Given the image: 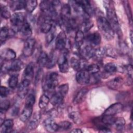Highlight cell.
<instances>
[{
    "instance_id": "1",
    "label": "cell",
    "mask_w": 133,
    "mask_h": 133,
    "mask_svg": "<svg viewBox=\"0 0 133 133\" xmlns=\"http://www.w3.org/2000/svg\"><path fill=\"white\" fill-rule=\"evenodd\" d=\"M103 3V6L106 11L108 21L110 23L114 32H116L119 37H121L122 32L113 2L111 1H104Z\"/></svg>"
},
{
    "instance_id": "2",
    "label": "cell",
    "mask_w": 133,
    "mask_h": 133,
    "mask_svg": "<svg viewBox=\"0 0 133 133\" xmlns=\"http://www.w3.org/2000/svg\"><path fill=\"white\" fill-rule=\"evenodd\" d=\"M97 26L100 33L107 40H111L114 36V32L107 19L100 16L97 21Z\"/></svg>"
},
{
    "instance_id": "3",
    "label": "cell",
    "mask_w": 133,
    "mask_h": 133,
    "mask_svg": "<svg viewBox=\"0 0 133 133\" xmlns=\"http://www.w3.org/2000/svg\"><path fill=\"white\" fill-rule=\"evenodd\" d=\"M58 84V75L55 72L48 73L43 81V89L46 92L53 91Z\"/></svg>"
},
{
    "instance_id": "4",
    "label": "cell",
    "mask_w": 133,
    "mask_h": 133,
    "mask_svg": "<svg viewBox=\"0 0 133 133\" xmlns=\"http://www.w3.org/2000/svg\"><path fill=\"white\" fill-rule=\"evenodd\" d=\"M24 67L23 62L19 59H15L10 64L3 63L1 65L2 73H6L9 72H16L22 70Z\"/></svg>"
},
{
    "instance_id": "5",
    "label": "cell",
    "mask_w": 133,
    "mask_h": 133,
    "mask_svg": "<svg viewBox=\"0 0 133 133\" xmlns=\"http://www.w3.org/2000/svg\"><path fill=\"white\" fill-rule=\"evenodd\" d=\"M10 19L11 25L16 28L17 31H18L21 26L26 21L25 14L21 12H15L11 15Z\"/></svg>"
},
{
    "instance_id": "6",
    "label": "cell",
    "mask_w": 133,
    "mask_h": 133,
    "mask_svg": "<svg viewBox=\"0 0 133 133\" xmlns=\"http://www.w3.org/2000/svg\"><path fill=\"white\" fill-rule=\"evenodd\" d=\"M67 55V51H63L59 55L58 57L57 62L58 63L59 71L61 73H66L68 72L69 69Z\"/></svg>"
},
{
    "instance_id": "7",
    "label": "cell",
    "mask_w": 133,
    "mask_h": 133,
    "mask_svg": "<svg viewBox=\"0 0 133 133\" xmlns=\"http://www.w3.org/2000/svg\"><path fill=\"white\" fill-rule=\"evenodd\" d=\"M36 41L34 38H30L25 41L22 54L24 56L29 57L32 56L34 52Z\"/></svg>"
},
{
    "instance_id": "8",
    "label": "cell",
    "mask_w": 133,
    "mask_h": 133,
    "mask_svg": "<svg viewBox=\"0 0 133 133\" xmlns=\"http://www.w3.org/2000/svg\"><path fill=\"white\" fill-rule=\"evenodd\" d=\"M70 64L71 67L75 71H78L82 70H86L87 65H86V60L84 59H78L76 57H72L70 59Z\"/></svg>"
},
{
    "instance_id": "9",
    "label": "cell",
    "mask_w": 133,
    "mask_h": 133,
    "mask_svg": "<svg viewBox=\"0 0 133 133\" xmlns=\"http://www.w3.org/2000/svg\"><path fill=\"white\" fill-rule=\"evenodd\" d=\"M76 80L79 84H87L90 82V75L86 70L78 71L76 74Z\"/></svg>"
},
{
    "instance_id": "10",
    "label": "cell",
    "mask_w": 133,
    "mask_h": 133,
    "mask_svg": "<svg viewBox=\"0 0 133 133\" xmlns=\"http://www.w3.org/2000/svg\"><path fill=\"white\" fill-rule=\"evenodd\" d=\"M79 49L80 55L86 60L91 58L95 56V49L89 45L82 46Z\"/></svg>"
},
{
    "instance_id": "11",
    "label": "cell",
    "mask_w": 133,
    "mask_h": 133,
    "mask_svg": "<svg viewBox=\"0 0 133 133\" xmlns=\"http://www.w3.org/2000/svg\"><path fill=\"white\" fill-rule=\"evenodd\" d=\"M124 109V105L120 102L113 103L110 105L104 112L103 115H114L121 113Z\"/></svg>"
},
{
    "instance_id": "12",
    "label": "cell",
    "mask_w": 133,
    "mask_h": 133,
    "mask_svg": "<svg viewBox=\"0 0 133 133\" xmlns=\"http://www.w3.org/2000/svg\"><path fill=\"white\" fill-rule=\"evenodd\" d=\"M30 83L31 81L28 79H23L20 84L17 91V95L20 99H24L27 95Z\"/></svg>"
},
{
    "instance_id": "13",
    "label": "cell",
    "mask_w": 133,
    "mask_h": 133,
    "mask_svg": "<svg viewBox=\"0 0 133 133\" xmlns=\"http://www.w3.org/2000/svg\"><path fill=\"white\" fill-rule=\"evenodd\" d=\"M33 104L25 102L24 107L20 116V119L22 122H26L32 115Z\"/></svg>"
},
{
    "instance_id": "14",
    "label": "cell",
    "mask_w": 133,
    "mask_h": 133,
    "mask_svg": "<svg viewBox=\"0 0 133 133\" xmlns=\"http://www.w3.org/2000/svg\"><path fill=\"white\" fill-rule=\"evenodd\" d=\"M41 119V114L39 112H35L30 119L27 124L26 128L29 130H33L38 126Z\"/></svg>"
},
{
    "instance_id": "15",
    "label": "cell",
    "mask_w": 133,
    "mask_h": 133,
    "mask_svg": "<svg viewBox=\"0 0 133 133\" xmlns=\"http://www.w3.org/2000/svg\"><path fill=\"white\" fill-rule=\"evenodd\" d=\"M67 39L66 35L63 31L60 32L56 37L55 41V47L57 50H63L66 45Z\"/></svg>"
},
{
    "instance_id": "16",
    "label": "cell",
    "mask_w": 133,
    "mask_h": 133,
    "mask_svg": "<svg viewBox=\"0 0 133 133\" xmlns=\"http://www.w3.org/2000/svg\"><path fill=\"white\" fill-rule=\"evenodd\" d=\"M44 128L49 132H54L59 129L58 124L56 123L52 117H48L43 123Z\"/></svg>"
},
{
    "instance_id": "17",
    "label": "cell",
    "mask_w": 133,
    "mask_h": 133,
    "mask_svg": "<svg viewBox=\"0 0 133 133\" xmlns=\"http://www.w3.org/2000/svg\"><path fill=\"white\" fill-rule=\"evenodd\" d=\"M18 32L20 33L22 37L26 40L30 38L32 33L31 24L26 20V21L19 29Z\"/></svg>"
},
{
    "instance_id": "18",
    "label": "cell",
    "mask_w": 133,
    "mask_h": 133,
    "mask_svg": "<svg viewBox=\"0 0 133 133\" xmlns=\"http://www.w3.org/2000/svg\"><path fill=\"white\" fill-rule=\"evenodd\" d=\"M86 41L88 45L92 47L99 45L101 41L100 34L98 32H94L90 33L86 36Z\"/></svg>"
},
{
    "instance_id": "19",
    "label": "cell",
    "mask_w": 133,
    "mask_h": 133,
    "mask_svg": "<svg viewBox=\"0 0 133 133\" xmlns=\"http://www.w3.org/2000/svg\"><path fill=\"white\" fill-rule=\"evenodd\" d=\"M1 60L4 61H12L15 60L16 55L14 50L9 48H4L1 51Z\"/></svg>"
},
{
    "instance_id": "20",
    "label": "cell",
    "mask_w": 133,
    "mask_h": 133,
    "mask_svg": "<svg viewBox=\"0 0 133 133\" xmlns=\"http://www.w3.org/2000/svg\"><path fill=\"white\" fill-rule=\"evenodd\" d=\"M123 83V78L122 76H117L108 81L107 83V86L111 89L117 90L122 86Z\"/></svg>"
},
{
    "instance_id": "21",
    "label": "cell",
    "mask_w": 133,
    "mask_h": 133,
    "mask_svg": "<svg viewBox=\"0 0 133 133\" xmlns=\"http://www.w3.org/2000/svg\"><path fill=\"white\" fill-rule=\"evenodd\" d=\"M44 18L43 19L40 25L41 31L45 34L49 32L53 26L52 20L50 18L44 15Z\"/></svg>"
},
{
    "instance_id": "22",
    "label": "cell",
    "mask_w": 133,
    "mask_h": 133,
    "mask_svg": "<svg viewBox=\"0 0 133 133\" xmlns=\"http://www.w3.org/2000/svg\"><path fill=\"white\" fill-rule=\"evenodd\" d=\"M88 92V89L86 88L81 89L75 95L73 99V103L74 104H78L82 103L85 99Z\"/></svg>"
},
{
    "instance_id": "23",
    "label": "cell",
    "mask_w": 133,
    "mask_h": 133,
    "mask_svg": "<svg viewBox=\"0 0 133 133\" xmlns=\"http://www.w3.org/2000/svg\"><path fill=\"white\" fill-rule=\"evenodd\" d=\"M34 74V64L31 62L25 67L23 74V79H28L31 81Z\"/></svg>"
},
{
    "instance_id": "24",
    "label": "cell",
    "mask_w": 133,
    "mask_h": 133,
    "mask_svg": "<svg viewBox=\"0 0 133 133\" xmlns=\"http://www.w3.org/2000/svg\"><path fill=\"white\" fill-rule=\"evenodd\" d=\"M14 126V122L11 119L4 121L1 125L0 132L2 133L10 132L11 131Z\"/></svg>"
},
{
    "instance_id": "25",
    "label": "cell",
    "mask_w": 133,
    "mask_h": 133,
    "mask_svg": "<svg viewBox=\"0 0 133 133\" xmlns=\"http://www.w3.org/2000/svg\"><path fill=\"white\" fill-rule=\"evenodd\" d=\"M64 97L58 91L55 92L52 94L50 102L51 104L54 106H59L61 105L63 101Z\"/></svg>"
},
{
    "instance_id": "26",
    "label": "cell",
    "mask_w": 133,
    "mask_h": 133,
    "mask_svg": "<svg viewBox=\"0 0 133 133\" xmlns=\"http://www.w3.org/2000/svg\"><path fill=\"white\" fill-rule=\"evenodd\" d=\"M85 14L88 16H92L94 14V9L88 1H79Z\"/></svg>"
},
{
    "instance_id": "27",
    "label": "cell",
    "mask_w": 133,
    "mask_h": 133,
    "mask_svg": "<svg viewBox=\"0 0 133 133\" xmlns=\"http://www.w3.org/2000/svg\"><path fill=\"white\" fill-rule=\"evenodd\" d=\"M25 1H12L10 2V7L13 11L21 10L25 8Z\"/></svg>"
},
{
    "instance_id": "28",
    "label": "cell",
    "mask_w": 133,
    "mask_h": 133,
    "mask_svg": "<svg viewBox=\"0 0 133 133\" xmlns=\"http://www.w3.org/2000/svg\"><path fill=\"white\" fill-rule=\"evenodd\" d=\"M84 39V33L81 30H78L75 36V45L77 48L79 49L83 45Z\"/></svg>"
},
{
    "instance_id": "29",
    "label": "cell",
    "mask_w": 133,
    "mask_h": 133,
    "mask_svg": "<svg viewBox=\"0 0 133 133\" xmlns=\"http://www.w3.org/2000/svg\"><path fill=\"white\" fill-rule=\"evenodd\" d=\"M14 30L11 31L9 28L6 26H4L1 28L0 32V41L1 43L5 42L6 40L12 34L11 32H14Z\"/></svg>"
},
{
    "instance_id": "30",
    "label": "cell",
    "mask_w": 133,
    "mask_h": 133,
    "mask_svg": "<svg viewBox=\"0 0 133 133\" xmlns=\"http://www.w3.org/2000/svg\"><path fill=\"white\" fill-rule=\"evenodd\" d=\"M58 57L55 51H51L50 55L48 56V61L46 66L48 69H51L53 68L55 65L56 63L57 62Z\"/></svg>"
},
{
    "instance_id": "31",
    "label": "cell",
    "mask_w": 133,
    "mask_h": 133,
    "mask_svg": "<svg viewBox=\"0 0 133 133\" xmlns=\"http://www.w3.org/2000/svg\"><path fill=\"white\" fill-rule=\"evenodd\" d=\"M48 59V56L45 51L40 53L37 60V63L39 67L46 66Z\"/></svg>"
},
{
    "instance_id": "32",
    "label": "cell",
    "mask_w": 133,
    "mask_h": 133,
    "mask_svg": "<svg viewBox=\"0 0 133 133\" xmlns=\"http://www.w3.org/2000/svg\"><path fill=\"white\" fill-rule=\"evenodd\" d=\"M116 117L114 115H103V116L101 118V121L103 124L107 126L113 125Z\"/></svg>"
},
{
    "instance_id": "33",
    "label": "cell",
    "mask_w": 133,
    "mask_h": 133,
    "mask_svg": "<svg viewBox=\"0 0 133 133\" xmlns=\"http://www.w3.org/2000/svg\"><path fill=\"white\" fill-rule=\"evenodd\" d=\"M69 118L75 123L79 124L82 122L81 115L78 111H72L69 114Z\"/></svg>"
},
{
    "instance_id": "34",
    "label": "cell",
    "mask_w": 133,
    "mask_h": 133,
    "mask_svg": "<svg viewBox=\"0 0 133 133\" xmlns=\"http://www.w3.org/2000/svg\"><path fill=\"white\" fill-rule=\"evenodd\" d=\"M37 5V2L35 0L25 1V9L28 13L32 12Z\"/></svg>"
},
{
    "instance_id": "35",
    "label": "cell",
    "mask_w": 133,
    "mask_h": 133,
    "mask_svg": "<svg viewBox=\"0 0 133 133\" xmlns=\"http://www.w3.org/2000/svg\"><path fill=\"white\" fill-rule=\"evenodd\" d=\"M115 129L118 131H122L124 130L125 125V120L123 117L116 118L115 122L113 124Z\"/></svg>"
},
{
    "instance_id": "36",
    "label": "cell",
    "mask_w": 133,
    "mask_h": 133,
    "mask_svg": "<svg viewBox=\"0 0 133 133\" xmlns=\"http://www.w3.org/2000/svg\"><path fill=\"white\" fill-rule=\"evenodd\" d=\"M94 25V23L92 21H90L88 19H85L81 25V30L82 32H88Z\"/></svg>"
},
{
    "instance_id": "37",
    "label": "cell",
    "mask_w": 133,
    "mask_h": 133,
    "mask_svg": "<svg viewBox=\"0 0 133 133\" xmlns=\"http://www.w3.org/2000/svg\"><path fill=\"white\" fill-rule=\"evenodd\" d=\"M49 101H50V99L47 95L45 94L42 95L41 96L39 100V102H38V106L39 108L43 109L46 108L48 105V103L49 102Z\"/></svg>"
},
{
    "instance_id": "38",
    "label": "cell",
    "mask_w": 133,
    "mask_h": 133,
    "mask_svg": "<svg viewBox=\"0 0 133 133\" xmlns=\"http://www.w3.org/2000/svg\"><path fill=\"white\" fill-rule=\"evenodd\" d=\"M56 31V29L55 26H52L50 31L46 34L45 41L47 44H50L54 39L55 37V33Z\"/></svg>"
},
{
    "instance_id": "39",
    "label": "cell",
    "mask_w": 133,
    "mask_h": 133,
    "mask_svg": "<svg viewBox=\"0 0 133 133\" xmlns=\"http://www.w3.org/2000/svg\"><path fill=\"white\" fill-rule=\"evenodd\" d=\"M86 70L90 74H96L100 71V67L97 64H91L88 65Z\"/></svg>"
},
{
    "instance_id": "40",
    "label": "cell",
    "mask_w": 133,
    "mask_h": 133,
    "mask_svg": "<svg viewBox=\"0 0 133 133\" xmlns=\"http://www.w3.org/2000/svg\"><path fill=\"white\" fill-rule=\"evenodd\" d=\"M104 47L105 49V56L113 58H116L117 57V51L113 47L110 46H108Z\"/></svg>"
},
{
    "instance_id": "41",
    "label": "cell",
    "mask_w": 133,
    "mask_h": 133,
    "mask_svg": "<svg viewBox=\"0 0 133 133\" xmlns=\"http://www.w3.org/2000/svg\"><path fill=\"white\" fill-rule=\"evenodd\" d=\"M18 82V76L17 74H12L8 80V86L11 88L16 87Z\"/></svg>"
},
{
    "instance_id": "42",
    "label": "cell",
    "mask_w": 133,
    "mask_h": 133,
    "mask_svg": "<svg viewBox=\"0 0 133 133\" xmlns=\"http://www.w3.org/2000/svg\"><path fill=\"white\" fill-rule=\"evenodd\" d=\"M104 70L107 73H113L117 71V66L114 63H108L104 65Z\"/></svg>"
},
{
    "instance_id": "43",
    "label": "cell",
    "mask_w": 133,
    "mask_h": 133,
    "mask_svg": "<svg viewBox=\"0 0 133 133\" xmlns=\"http://www.w3.org/2000/svg\"><path fill=\"white\" fill-rule=\"evenodd\" d=\"M124 5L125 6V9L126 10V12L127 14V15L128 17L129 21L130 22V23L131 24L132 23V14H131V10L130 6L129 5V3L127 1H123Z\"/></svg>"
},
{
    "instance_id": "44",
    "label": "cell",
    "mask_w": 133,
    "mask_h": 133,
    "mask_svg": "<svg viewBox=\"0 0 133 133\" xmlns=\"http://www.w3.org/2000/svg\"><path fill=\"white\" fill-rule=\"evenodd\" d=\"M58 124L59 129H61L64 130H68V129H70L72 126V124L71 122H70L69 121H66L61 122Z\"/></svg>"
},
{
    "instance_id": "45",
    "label": "cell",
    "mask_w": 133,
    "mask_h": 133,
    "mask_svg": "<svg viewBox=\"0 0 133 133\" xmlns=\"http://www.w3.org/2000/svg\"><path fill=\"white\" fill-rule=\"evenodd\" d=\"M10 107V102L9 100L7 99L2 100L1 101V105H0V109H1V112H5Z\"/></svg>"
},
{
    "instance_id": "46",
    "label": "cell",
    "mask_w": 133,
    "mask_h": 133,
    "mask_svg": "<svg viewBox=\"0 0 133 133\" xmlns=\"http://www.w3.org/2000/svg\"><path fill=\"white\" fill-rule=\"evenodd\" d=\"M69 91V85L68 84H64L60 85L58 88V92H59L64 97H65Z\"/></svg>"
},
{
    "instance_id": "47",
    "label": "cell",
    "mask_w": 133,
    "mask_h": 133,
    "mask_svg": "<svg viewBox=\"0 0 133 133\" xmlns=\"http://www.w3.org/2000/svg\"><path fill=\"white\" fill-rule=\"evenodd\" d=\"M105 56V47H99L95 49V56L98 58H102Z\"/></svg>"
},
{
    "instance_id": "48",
    "label": "cell",
    "mask_w": 133,
    "mask_h": 133,
    "mask_svg": "<svg viewBox=\"0 0 133 133\" xmlns=\"http://www.w3.org/2000/svg\"><path fill=\"white\" fill-rule=\"evenodd\" d=\"M1 16L6 19L10 18L11 16L10 12L5 6L4 7H1Z\"/></svg>"
},
{
    "instance_id": "49",
    "label": "cell",
    "mask_w": 133,
    "mask_h": 133,
    "mask_svg": "<svg viewBox=\"0 0 133 133\" xmlns=\"http://www.w3.org/2000/svg\"><path fill=\"white\" fill-rule=\"evenodd\" d=\"M0 93L1 98H5L9 94V90L6 87L2 86L0 89Z\"/></svg>"
},
{
    "instance_id": "50",
    "label": "cell",
    "mask_w": 133,
    "mask_h": 133,
    "mask_svg": "<svg viewBox=\"0 0 133 133\" xmlns=\"http://www.w3.org/2000/svg\"><path fill=\"white\" fill-rule=\"evenodd\" d=\"M125 70L127 72L128 77L132 78V67L131 64H128L125 66Z\"/></svg>"
},
{
    "instance_id": "51",
    "label": "cell",
    "mask_w": 133,
    "mask_h": 133,
    "mask_svg": "<svg viewBox=\"0 0 133 133\" xmlns=\"http://www.w3.org/2000/svg\"><path fill=\"white\" fill-rule=\"evenodd\" d=\"M43 75V70L42 69V68H40L38 69V70L37 72V74L36 75V78H35V81H36V82H38L41 79V78H42V76Z\"/></svg>"
},
{
    "instance_id": "52",
    "label": "cell",
    "mask_w": 133,
    "mask_h": 133,
    "mask_svg": "<svg viewBox=\"0 0 133 133\" xmlns=\"http://www.w3.org/2000/svg\"><path fill=\"white\" fill-rule=\"evenodd\" d=\"M19 108L18 105H14V107L12 108L11 110V115L13 116L17 115V114L19 113Z\"/></svg>"
},
{
    "instance_id": "53",
    "label": "cell",
    "mask_w": 133,
    "mask_h": 133,
    "mask_svg": "<svg viewBox=\"0 0 133 133\" xmlns=\"http://www.w3.org/2000/svg\"><path fill=\"white\" fill-rule=\"evenodd\" d=\"M70 132H73V133H82V131L79 128H75V129H73L72 130H71L70 131Z\"/></svg>"
},
{
    "instance_id": "54",
    "label": "cell",
    "mask_w": 133,
    "mask_h": 133,
    "mask_svg": "<svg viewBox=\"0 0 133 133\" xmlns=\"http://www.w3.org/2000/svg\"><path fill=\"white\" fill-rule=\"evenodd\" d=\"M132 31H130V34H129V37H130V39L131 44H132V37H133V35H132Z\"/></svg>"
}]
</instances>
